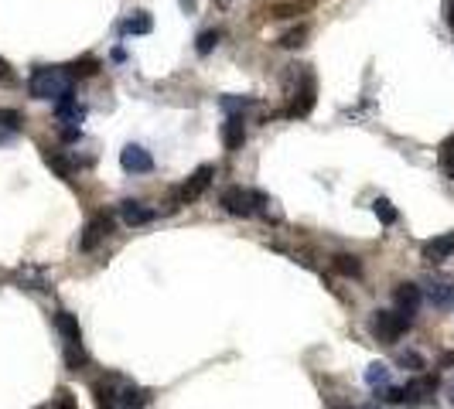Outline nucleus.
<instances>
[{
	"mask_svg": "<svg viewBox=\"0 0 454 409\" xmlns=\"http://www.w3.org/2000/svg\"><path fill=\"white\" fill-rule=\"evenodd\" d=\"M27 92L34 99H62L65 92H76L72 89V76L69 69H52V65H38L31 78H27Z\"/></svg>",
	"mask_w": 454,
	"mask_h": 409,
	"instance_id": "1",
	"label": "nucleus"
},
{
	"mask_svg": "<svg viewBox=\"0 0 454 409\" xmlns=\"http://www.w3.org/2000/svg\"><path fill=\"white\" fill-rule=\"evenodd\" d=\"M219 204L229 212V215H236V219H249V215H267V195L263 191H253V188H240V184H233V188H226L222 195H219Z\"/></svg>",
	"mask_w": 454,
	"mask_h": 409,
	"instance_id": "2",
	"label": "nucleus"
},
{
	"mask_svg": "<svg viewBox=\"0 0 454 409\" xmlns=\"http://www.w3.org/2000/svg\"><path fill=\"white\" fill-rule=\"evenodd\" d=\"M410 324H413V317H406V314H400V310H376L373 334L383 341V345H393V341H400L403 334L410 331Z\"/></svg>",
	"mask_w": 454,
	"mask_h": 409,
	"instance_id": "3",
	"label": "nucleus"
},
{
	"mask_svg": "<svg viewBox=\"0 0 454 409\" xmlns=\"http://www.w3.org/2000/svg\"><path fill=\"white\" fill-rule=\"evenodd\" d=\"M212 174H215V167L212 164H202L191 178L178 188V195H174V204H191V202H198L205 191H209V184H212Z\"/></svg>",
	"mask_w": 454,
	"mask_h": 409,
	"instance_id": "4",
	"label": "nucleus"
},
{
	"mask_svg": "<svg viewBox=\"0 0 454 409\" xmlns=\"http://www.w3.org/2000/svg\"><path fill=\"white\" fill-rule=\"evenodd\" d=\"M109 229H113V219H109L106 212H103V215H92V219L85 222L82 235H79V249L82 253H92V249L109 235Z\"/></svg>",
	"mask_w": 454,
	"mask_h": 409,
	"instance_id": "5",
	"label": "nucleus"
},
{
	"mask_svg": "<svg viewBox=\"0 0 454 409\" xmlns=\"http://www.w3.org/2000/svg\"><path fill=\"white\" fill-rule=\"evenodd\" d=\"M315 99H318L315 76L304 72V76H301V85H297V92H294V102H291V109H287V116H308V113L315 109Z\"/></svg>",
	"mask_w": 454,
	"mask_h": 409,
	"instance_id": "6",
	"label": "nucleus"
},
{
	"mask_svg": "<svg viewBox=\"0 0 454 409\" xmlns=\"http://www.w3.org/2000/svg\"><path fill=\"white\" fill-rule=\"evenodd\" d=\"M120 167H123L127 174H151V171H154V157L144 151V147L130 144V147L120 151Z\"/></svg>",
	"mask_w": 454,
	"mask_h": 409,
	"instance_id": "7",
	"label": "nucleus"
},
{
	"mask_svg": "<svg viewBox=\"0 0 454 409\" xmlns=\"http://www.w3.org/2000/svg\"><path fill=\"white\" fill-rule=\"evenodd\" d=\"M437 392V375H420L417 382L403 385V406H424Z\"/></svg>",
	"mask_w": 454,
	"mask_h": 409,
	"instance_id": "8",
	"label": "nucleus"
},
{
	"mask_svg": "<svg viewBox=\"0 0 454 409\" xmlns=\"http://www.w3.org/2000/svg\"><path fill=\"white\" fill-rule=\"evenodd\" d=\"M393 300H397V310L406 314V317H413L420 304H424V293H420V286L417 283H400L397 290H393Z\"/></svg>",
	"mask_w": 454,
	"mask_h": 409,
	"instance_id": "9",
	"label": "nucleus"
},
{
	"mask_svg": "<svg viewBox=\"0 0 454 409\" xmlns=\"http://www.w3.org/2000/svg\"><path fill=\"white\" fill-rule=\"evenodd\" d=\"M451 256H454V232L424 242V259H427V263H444V259H451Z\"/></svg>",
	"mask_w": 454,
	"mask_h": 409,
	"instance_id": "10",
	"label": "nucleus"
},
{
	"mask_svg": "<svg viewBox=\"0 0 454 409\" xmlns=\"http://www.w3.org/2000/svg\"><path fill=\"white\" fill-rule=\"evenodd\" d=\"M154 208H147L144 202H123L120 204V219L127 222V226H147V222H154Z\"/></svg>",
	"mask_w": 454,
	"mask_h": 409,
	"instance_id": "11",
	"label": "nucleus"
},
{
	"mask_svg": "<svg viewBox=\"0 0 454 409\" xmlns=\"http://www.w3.org/2000/svg\"><path fill=\"white\" fill-rule=\"evenodd\" d=\"M55 328H58V334H62L69 345H82V328L69 310H58V314H55Z\"/></svg>",
	"mask_w": 454,
	"mask_h": 409,
	"instance_id": "12",
	"label": "nucleus"
},
{
	"mask_svg": "<svg viewBox=\"0 0 454 409\" xmlns=\"http://www.w3.org/2000/svg\"><path fill=\"white\" fill-rule=\"evenodd\" d=\"M242 140H246V130H242V116H229V120L222 123V144H226V151H240Z\"/></svg>",
	"mask_w": 454,
	"mask_h": 409,
	"instance_id": "13",
	"label": "nucleus"
},
{
	"mask_svg": "<svg viewBox=\"0 0 454 409\" xmlns=\"http://www.w3.org/2000/svg\"><path fill=\"white\" fill-rule=\"evenodd\" d=\"M120 31H123V34H151V31H154V21H151V14L137 11V14H130V18L123 21Z\"/></svg>",
	"mask_w": 454,
	"mask_h": 409,
	"instance_id": "14",
	"label": "nucleus"
},
{
	"mask_svg": "<svg viewBox=\"0 0 454 409\" xmlns=\"http://www.w3.org/2000/svg\"><path fill=\"white\" fill-rule=\"evenodd\" d=\"M366 382H369V389L383 392V389L390 385V368H386L383 361H373V365L366 368Z\"/></svg>",
	"mask_w": 454,
	"mask_h": 409,
	"instance_id": "15",
	"label": "nucleus"
},
{
	"mask_svg": "<svg viewBox=\"0 0 454 409\" xmlns=\"http://www.w3.org/2000/svg\"><path fill=\"white\" fill-rule=\"evenodd\" d=\"M69 69V76L72 78H89V76H96L99 72V62L92 58V55H85V58H76L72 65H65Z\"/></svg>",
	"mask_w": 454,
	"mask_h": 409,
	"instance_id": "16",
	"label": "nucleus"
},
{
	"mask_svg": "<svg viewBox=\"0 0 454 409\" xmlns=\"http://www.w3.org/2000/svg\"><path fill=\"white\" fill-rule=\"evenodd\" d=\"M249 106H256L253 96H222V99H219V109L229 113V116H240L242 109H249Z\"/></svg>",
	"mask_w": 454,
	"mask_h": 409,
	"instance_id": "17",
	"label": "nucleus"
},
{
	"mask_svg": "<svg viewBox=\"0 0 454 409\" xmlns=\"http://www.w3.org/2000/svg\"><path fill=\"white\" fill-rule=\"evenodd\" d=\"M427 297H430V304L434 307H448V304H454V286L451 283H434Z\"/></svg>",
	"mask_w": 454,
	"mask_h": 409,
	"instance_id": "18",
	"label": "nucleus"
},
{
	"mask_svg": "<svg viewBox=\"0 0 454 409\" xmlns=\"http://www.w3.org/2000/svg\"><path fill=\"white\" fill-rule=\"evenodd\" d=\"M335 270H338L342 277H362V263H359L355 256H348V253L335 256Z\"/></svg>",
	"mask_w": 454,
	"mask_h": 409,
	"instance_id": "19",
	"label": "nucleus"
},
{
	"mask_svg": "<svg viewBox=\"0 0 454 409\" xmlns=\"http://www.w3.org/2000/svg\"><path fill=\"white\" fill-rule=\"evenodd\" d=\"M45 164H48V167H52L55 174H58V178H72V164H69V160H65V157H62V153H55V151H45Z\"/></svg>",
	"mask_w": 454,
	"mask_h": 409,
	"instance_id": "20",
	"label": "nucleus"
},
{
	"mask_svg": "<svg viewBox=\"0 0 454 409\" xmlns=\"http://www.w3.org/2000/svg\"><path fill=\"white\" fill-rule=\"evenodd\" d=\"M373 212H376V219H379L383 226H393V222H397V208H393V202H390V198H376Z\"/></svg>",
	"mask_w": 454,
	"mask_h": 409,
	"instance_id": "21",
	"label": "nucleus"
},
{
	"mask_svg": "<svg viewBox=\"0 0 454 409\" xmlns=\"http://www.w3.org/2000/svg\"><path fill=\"white\" fill-rule=\"evenodd\" d=\"M397 361H400L403 368H410V372H424V368H427L424 355H417V352H400V355H397Z\"/></svg>",
	"mask_w": 454,
	"mask_h": 409,
	"instance_id": "22",
	"label": "nucleus"
},
{
	"mask_svg": "<svg viewBox=\"0 0 454 409\" xmlns=\"http://www.w3.org/2000/svg\"><path fill=\"white\" fill-rule=\"evenodd\" d=\"M65 365H69L72 372H79L82 365H85V352H82V345H69V348H65Z\"/></svg>",
	"mask_w": 454,
	"mask_h": 409,
	"instance_id": "23",
	"label": "nucleus"
},
{
	"mask_svg": "<svg viewBox=\"0 0 454 409\" xmlns=\"http://www.w3.org/2000/svg\"><path fill=\"white\" fill-rule=\"evenodd\" d=\"M215 45H219V31H202V34H198V45H195V51H198V55H209Z\"/></svg>",
	"mask_w": 454,
	"mask_h": 409,
	"instance_id": "24",
	"label": "nucleus"
},
{
	"mask_svg": "<svg viewBox=\"0 0 454 409\" xmlns=\"http://www.w3.org/2000/svg\"><path fill=\"white\" fill-rule=\"evenodd\" d=\"M441 164H444L448 178L454 181V137L451 140H444V147H441Z\"/></svg>",
	"mask_w": 454,
	"mask_h": 409,
	"instance_id": "25",
	"label": "nucleus"
},
{
	"mask_svg": "<svg viewBox=\"0 0 454 409\" xmlns=\"http://www.w3.org/2000/svg\"><path fill=\"white\" fill-rule=\"evenodd\" d=\"M41 409H76V399H72V392H69V389H58L55 403H48V406H41Z\"/></svg>",
	"mask_w": 454,
	"mask_h": 409,
	"instance_id": "26",
	"label": "nucleus"
},
{
	"mask_svg": "<svg viewBox=\"0 0 454 409\" xmlns=\"http://www.w3.org/2000/svg\"><path fill=\"white\" fill-rule=\"evenodd\" d=\"M304 34H308V27L301 25V27H294V31H287V34L280 38V45H284V48H297V45H304Z\"/></svg>",
	"mask_w": 454,
	"mask_h": 409,
	"instance_id": "27",
	"label": "nucleus"
},
{
	"mask_svg": "<svg viewBox=\"0 0 454 409\" xmlns=\"http://www.w3.org/2000/svg\"><path fill=\"white\" fill-rule=\"evenodd\" d=\"M82 137V127H65L62 130V140H65V144H72V140H79Z\"/></svg>",
	"mask_w": 454,
	"mask_h": 409,
	"instance_id": "28",
	"label": "nucleus"
},
{
	"mask_svg": "<svg viewBox=\"0 0 454 409\" xmlns=\"http://www.w3.org/2000/svg\"><path fill=\"white\" fill-rule=\"evenodd\" d=\"M0 78H7V82H11V78H14V72H11V65H7V62H4V58H0Z\"/></svg>",
	"mask_w": 454,
	"mask_h": 409,
	"instance_id": "29",
	"label": "nucleus"
},
{
	"mask_svg": "<svg viewBox=\"0 0 454 409\" xmlns=\"http://www.w3.org/2000/svg\"><path fill=\"white\" fill-rule=\"evenodd\" d=\"M444 365H454V352H451V355H444V358H441V368H444Z\"/></svg>",
	"mask_w": 454,
	"mask_h": 409,
	"instance_id": "30",
	"label": "nucleus"
},
{
	"mask_svg": "<svg viewBox=\"0 0 454 409\" xmlns=\"http://www.w3.org/2000/svg\"><path fill=\"white\" fill-rule=\"evenodd\" d=\"M451 403H454V385H451Z\"/></svg>",
	"mask_w": 454,
	"mask_h": 409,
	"instance_id": "31",
	"label": "nucleus"
}]
</instances>
